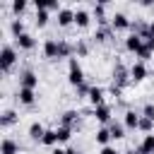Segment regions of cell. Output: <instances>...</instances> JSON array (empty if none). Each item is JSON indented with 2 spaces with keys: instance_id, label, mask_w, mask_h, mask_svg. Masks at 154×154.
Masks as SVG:
<instances>
[{
  "instance_id": "6da1fadb",
  "label": "cell",
  "mask_w": 154,
  "mask_h": 154,
  "mask_svg": "<svg viewBox=\"0 0 154 154\" xmlns=\"http://www.w3.org/2000/svg\"><path fill=\"white\" fill-rule=\"evenodd\" d=\"M19 60V53H17V46H12V43H2V48H0V70L7 75L12 67H14V63Z\"/></svg>"
},
{
  "instance_id": "7a4b0ae2",
  "label": "cell",
  "mask_w": 154,
  "mask_h": 154,
  "mask_svg": "<svg viewBox=\"0 0 154 154\" xmlns=\"http://www.w3.org/2000/svg\"><path fill=\"white\" fill-rule=\"evenodd\" d=\"M67 82L77 89L79 84H84V70H82V65H79V60L77 58H70L67 60Z\"/></svg>"
},
{
  "instance_id": "3957f363",
  "label": "cell",
  "mask_w": 154,
  "mask_h": 154,
  "mask_svg": "<svg viewBox=\"0 0 154 154\" xmlns=\"http://www.w3.org/2000/svg\"><path fill=\"white\" fill-rule=\"evenodd\" d=\"M113 84L116 87H120V89H125L128 84H132V77H130V67H125L123 65V60H118L116 63V67H113Z\"/></svg>"
},
{
  "instance_id": "277c9868",
  "label": "cell",
  "mask_w": 154,
  "mask_h": 154,
  "mask_svg": "<svg viewBox=\"0 0 154 154\" xmlns=\"http://www.w3.org/2000/svg\"><path fill=\"white\" fill-rule=\"evenodd\" d=\"M41 51H43V58L58 60L60 58V38H46L43 46H41Z\"/></svg>"
},
{
  "instance_id": "5b68a950",
  "label": "cell",
  "mask_w": 154,
  "mask_h": 154,
  "mask_svg": "<svg viewBox=\"0 0 154 154\" xmlns=\"http://www.w3.org/2000/svg\"><path fill=\"white\" fill-rule=\"evenodd\" d=\"M17 77H19V87H24V89H36L38 87V75L31 67H24Z\"/></svg>"
},
{
  "instance_id": "8992f818",
  "label": "cell",
  "mask_w": 154,
  "mask_h": 154,
  "mask_svg": "<svg viewBox=\"0 0 154 154\" xmlns=\"http://www.w3.org/2000/svg\"><path fill=\"white\" fill-rule=\"evenodd\" d=\"M55 22H58V26H63V29L72 26V24H75V10H72V7H60V10L55 12Z\"/></svg>"
},
{
  "instance_id": "52a82bcc",
  "label": "cell",
  "mask_w": 154,
  "mask_h": 154,
  "mask_svg": "<svg viewBox=\"0 0 154 154\" xmlns=\"http://www.w3.org/2000/svg\"><path fill=\"white\" fill-rule=\"evenodd\" d=\"M147 75H149V67H147V63H142V60H135V63L130 65V77H132V84H137V82L147 79Z\"/></svg>"
},
{
  "instance_id": "ba28073f",
  "label": "cell",
  "mask_w": 154,
  "mask_h": 154,
  "mask_svg": "<svg viewBox=\"0 0 154 154\" xmlns=\"http://www.w3.org/2000/svg\"><path fill=\"white\" fill-rule=\"evenodd\" d=\"M91 116L101 123V125H108L111 120H113V108L108 106V103H103V106H96V108H91Z\"/></svg>"
},
{
  "instance_id": "9c48e42d",
  "label": "cell",
  "mask_w": 154,
  "mask_h": 154,
  "mask_svg": "<svg viewBox=\"0 0 154 154\" xmlns=\"http://www.w3.org/2000/svg\"><path fill=\"white\" fill-rule=\"evenodd\" d=\"M91 17L96 19V24H99V26L111 24V19L106 17V2H94V5H91Z\"/></svg>"
},
{
  "instance_id": "30bf717a",
  "label": "cell",
  "mask_w": 154,
  "mask_h": 154,
  "mask_svg": "<svg viewBox=\"0 0 154 154\" xmlns=\"http://www.w3.org/2000/svg\"><path fill=\"white\" fill-rule=\"evenodd\" d=\"M130 24H132V19H130L125 12H116V14L111 17V26H113V31H125V29H130Z\"/></svg>"
},
{
  "instance_id": "8fae6325",
  "label": "cell",
  "mask_w": 154,
  "mask_h": 154,
  "mask_svg": "<svg viewBox=\"0 0 154 154\" xmlns=\"http://www.w3.org/2000/svg\"><path fill=\"white\" fill-rule=\"evenodd\" d=\"M123 46H125V51H130V53H140V48L144 46V38L142 36H137V34H128L125 36V41H123Z\"/></svg>"
},
{
  "instance_id": "7c38bea8",
  "label": "cell",
  "mask_w": 154,
  "mask_h": 154,
  "mask_svg": "<svg viewBox=\"0 0 154 154\" xmlns=\"http://www.w3.org/2000/svg\"><path fill=\"white\" fill-rule=\"evenodd\" d=\"M77 123H79V113H77L75 108H67V111L60 116V125H63V128L75 130V128H77Z\"/></svg>"
},
{
  "instance_id": "4fadbf2b",
  "label": "cell",
  "mask_w": 154,
  "mask_h": 154,
  "mask_svg": "<svg viewBox=\"0 0 154 154\" xmlns=\"http://www.w3.org/2000/svg\"><path fill=\"white\" fill-rule=\"evenodd\" d=\"M91 19H94V17H91L89 10H84V7H77V10H75V24H77L79 29H87V26L91 24Z\"/></svg>"
},
{
  "instance_id": "5bb4252c",
  "label": "cell",
  "mask_w": 154,
  "mask_h": 154,
  "mask_svg": "<svg viewBox=\"0 0 154 154\" xmlns=\"http://www.w3.org/2000/svg\"><path fill=\"white\" fill-rule=\"evenodd\" d=\"M14 46H17L19 51H34V48H36V38L26 31V34H22V36L14 38Z\"/></svg>"
},
{
  "instance_id": "9a60e30c",
  "label": "cell",
  "mask_w": 154,
  "mask_h": 154,
  "mask_svg": "<svg viewBox=\"0 0 154 154\" xmlns=\"http://www.w3.org/2000/svg\"><path fill=\"white\" fill-rule=\"evenodd\" d=\"M140 118H142V113H137V111H125V113H123V125H125V130H137V128H140Z\"/></svg>"
},
{
  "instance_id": "2e32d148",
  "label": "cell",
  "mask_w": 154,
  "mask_h": 154,
  "mask_svg": "<svg viewBox=\"0 0 154 154\" xmlns=\"http://www.w3.org/2000/svg\"><path fill=\"white\" fill-rule=\"evenodd\" d=\"M111 130H108V125H101V128H96V132H94V142L99 144V147H108L111 144Z\"/></svg>"
},
{
  "instance_id": "e0dca14e",
  "label": "cell",
  "mask_w": 154,
  "mask_h": 154,
  "mask_svg": "<svg viewBox=\"0 0 154 154\" xmlns=\"http://www.w3.org/2000/svg\"><path fill=\"white\" fill-rule=\"evenodd\" d=\"M113 26L111 24H106V26H96V31H94V41L96 43H106V41H111L113 38Z\"/></svg>"
},
{
  "instance_id": "ac0fdd59",
  "label": "cell",
  "mask_w": 154,
  "mask_h": 154,
  "mask_svg": "<svg viewBox=\"0 0 154 154\" xmlns=\"http://www.w3.org/2000/svg\"><path fill=\"white\" fill-rule=\"evenodd\" d=\"M17 99H19L22 106H34V101H36V89H24V87H19V89H17Z\"/></svg>"
},
{
  "instance_id": "d6986e66",
  "label": "cell",
  "mask_w": 154,
  "mask_h": 154,
  "mask_svg": "<svg viewBox=\"0 0 154 154\" xmlns=\"http://www.w3.org/2000/svg\"><path fill=\"white\" fill-rule=\"evenodd\" d=\"M103 96H106V89H103V87H91L87 99H89L91 108H96V106H103Z\"/></svg>"
},
{
  "instance_id": "ffe728a7",
  "label": "cell",
  "mask_w": 154,
  "mask_h": 154,
  "mask_svg": "<svg viewBox=\"0 0 154 154\" xmlns=\"http://www.w3.org/2000/svg\"><path fill=\"white\" fill-rule=\"evenodd\" d=\"M17 120H19L17 111L7 108V111H2V116H0V128H2V130H7V128H12V125H14Z\"/></svg>"
},
{
  "instance_id": "44dd1931",
  "label": "cell",
  "mask_w": 154,
  "mask_h": 154,
  "mask_svg": "<svg viewBox=\"0 0 154 154\" xmlns=\"http://www.w3.org/2000/svg\"><path fill=\"white\" fill-rule=\"evenodd\" d=\"M46 130H48V128H43V125H41L38 120H34V123L29 125L26 135H29V137H31L34 142H41V140H43V135H46Z\"/></svg>"
},
{
  "instance_id": "7402d4cb",
  "label": "cell",
  "mask_w": 154,
  "mask_h": 154,
  "mask_svg": "<svg viewBox=\"0 0 154 154\" xmlns=\"http://www.w3.org/2000/svg\"><path fill=\"white\" fill-rule=\"evenodd\" d=\"M0 154H19V142H14L12 137H2V142H0Z\"/></svg>"
},
{
  "instance_id": "603a6c76",
  "label": "cell",
  "mask_w": 154,
  "mask_h": 154,
  "mask_svg": "<svg viewBox=\"0 0 154 154\" xmlns=\"http://www.w3.org/2000/svg\"><path fill=\"white\" fill-rule=\"evenodd\" d=\"M10 34H12V38H17V36L26 34V26H24V19H22V17L10 19Z\"/></svg>"
},
{
  "instance_id": "cb8c5ba5",
  "label": "cell",
  "mask_w": 154,
  "mask_h": 154,
  "mask_svg": "<svg viewBox=\"0 0 154 154\" xmlns=\"http://www.w3.org/2000/svg\"><path fill=\"white\" fill-rule=\"evenodd\" d=\"M108 130H111V137H113V140H123V137H125V125H123V120H116V118H113V120L108 123Z\"/></svg>"
},
{
  "instance_id": "d4e9b609",
  "label": "cell",
  "mask_w": 154,
  "mask_h": 154,
  "mask_svg": "<svg viewBox=\"0 0 154 154\" xmlns=\"http://www.w3.org/2000/svg\"><path fill=\"white\" fill-rule=\"evenodd\" d=\"M48 19H51L48 10H36V12H34V24H36L38 29H43V26L48 24Z\"/></svg>"
},
{
  "instance_id": "484cf974",
  "label": "cell",
  "mask_w": 154,
  "mask_h": 154,
  "mask_svg": "<svg viewBox=\"0 0 154 154\" xmlns=\"http://www.w3.org/2000/svg\"><path fill=\"white\" fill-rule=\"evenodd\" d=\"M137 149H142V152H147V154H154V132H152V135H144L142 142L137 144Z\"/></svg>"
},
{
  "instance_id": "4316f807",
  "label": "cell",
  "mask_w": 154,
  "mask_h": 154,
  "mask_svg": "<svg viewBox=\"0 0 154 154\" xmlns=\"http://www.w3.org/2000/svg\"><path fill=\"white\" fill-rule=\"evenodd\" d=\"M41 144H46V147H55V144H58V132H55V128H48V130H46Z\"/></svg>"
},
{
  "instance_id": "83f0119b",
  "label": "cell",
  "mask_w": 154,
  "mask_h": 154,
  "mask_svg": "<svg viewBox=\"0 0 154 154\" xmlns=\"http://www.w3.org/2000/svg\"><path fill=\"white\" fill-rule=\"evenodd\" d=\"M55 132H58V144L70 142V137H72V130H70V128H63V125H58V128H55Z\"/></svg>"
},
{
  "instance_id": "f1b7e54d",
  "label": "cell",
  "mask_w": 154,
  "mask_h": 154,
  "mask_svg": "<svg viewBox=\"0 0 154 154\" xmlns=\"http://www.w3.org/2000/svg\"><path fill=\"white\" fill-rule=\"evenodd\" d=\"M75 55H89V43L84 41V38H77V43H75Z\"/></svg>"
},
{
  "instance_id": "f546056e",
  "label": "cell",
  "mask_w": 154,
  "mask_h": 154,
  "mask_svg": "<svg viewBox=\"0 0 154 154\" xmlns=\"http://www.w3.org/2000/svg\"><path fill=\"white\" fill-rule=\"evenodd\" d=\"M137 130H142V132L152 135V132H154V120H149V118H144V116H142V118H140V128H137Z\"/></svg>"
},
{
  "instance_id": "4dcf8cb0",
  "label": "cell",
  "mask_w": 154,
  "mask_h": 154,
  "mask_svg": "<svg viewBox=\"0 0 154 154\" xmlns=\"http://www.w3.org/2000/svg\"><path fill=\"white\" fill-rule=\"evenodd\" d=\"M10 7H12V12H14V17H19V14L26 10V0H12Z\"/></svg>"
},
{
  "instance_id": "1f68e13d",
  "label": "cell",
  "mask_w": 154,
  "mask_h": 154,
  "mask_svg": "<svg viewBox=\"0 0 154 154\" xmlns=\"http://www.w3.org/2000/svg\"><path fill=\"white\" fill-rule=\"evenodd\" d=\"M140 113H142L144 118H149V120H154V103H144Z\"/></svg>"
},
{
  "instance_id": "d6a6232c",
  "label": "cell",
  "mask_w": 154,
  "mask_h": 154,
  "mask_svg": "<svg viewBox=\"0 0 154 154\" xmlns=\"http://www.w3.org/2000/svg\"><path fill=\"white\" fill-rule=\"evenodd\" d=\"M89 89H91V87H89L87 82L79 84V87H77V96H89Z\"/></svg>"
},
{
  "instance_id": "836d02e7",
  "label": "cell",
  "mask_w": 154,
  "mask_h": 154,
  "mask_svg": "<svg viewBox=\"0 0 154 154\" xmlns=\"http://www.w3.org/2000/svg\"><path fill=\"white\" fill-rule=\"evenodd\" d=\"M99 154H120L113 144H108V147H99Z\"/></svg>"
},
{
  "instance_id": "e575fe53",
  "label": "cell",
  "mask_w": 154,
  "mask_h": 154,
  "mask_svg": "<svg viewBox=\"0 0 154 154\" xmlns=\"http://www.w3.org/2000/svg\"><path fill=\"white\" fill-rule=\"evenodd\" d=\"M51 154H67V149H63V147H53Z\"/></svg>"
},
{
  "instance_id": "d590c367",
  "label": "cell",
  "mask_w": 154,
  "mask_h": 154,
  "mask_svg": "<svg viewBox=\"0 0 154 154\" xmlns=\"http://www.w3.org/2000/svg\"><path fill=\"white\" fill-rule=\"evenodd\" d=\"M65 149H67V154H82V152H79V149H75V147H65Z\"/></svg>"
},
{
  "instance_id": "8d00e7d4",
  "label": "cell",
  "mask_w": 154,
  "mask_h": 154,
  "mask_svg": "<svg viewBox=\"0 0 154 154\" xmlns=\"http://www.w3.org/2000/svg\"><path fill=\"white\" fill-rule=\"evenodd\" d=\"M149 34H152V36H154V19H152V22H149Z\"/></svg>"
},
{
  "instance_id": "74e56055",
  "label": "cell",
  "mask_w": 154,
  "mask_h": 154,
  "mask_svg": "<svg viewBox=\"0 0 154 154\" xmlns=\"http://www.w3.org/2000/svg\"><path fill=\"white\" fill-rule=\"evenodd\" d=\"M125 154H137V147H135V149H128Z\"/></svg>"
},
{
  "instance_id": "f35d334b",
  "label": "cell",
  "mask_w": 154,
  "mask_h": 154,
  "mask_svg": "<svg viewBox=\"0 0 154 154\" xmlns=\"http://www.w3.org/2000/svg\"><path fill=\"white\" fill-rule=\"evenodd\" d=\"M137 154H147V152H142V149H137Z\"/></svg>"
}]
</instances>
